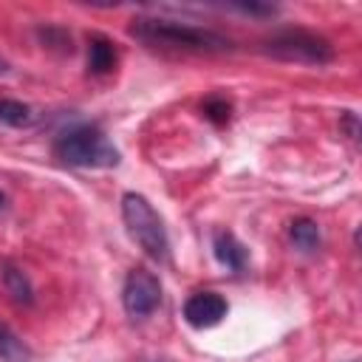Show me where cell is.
Wrapping results in <instances>:
<instances>
[{
  "label": "cell",
  "mask_w": 362,
  "mask_h": 362,
  "mask_svg": "<svg viewBox=\"0 0 362 362\" xmlns=\"http://www.w3.org/2000/svg\"><path fill=\"white\" fill-rule=\"evenodd\" d=\"M0 280H3L6 294H8L14 303L28 305V303L34 300V288H31L28 274H25L20 266H14L11 260H3V263H0Z\"/></svg>",
  "instance_id": "9c48e42d"
},
{
  "label": "cell",
  "mask_w": 362,
  "mask_h": 362,
  "mask_svg": "<svg viewBox=\"0 0 362 362\" xmlns=\"http://www.w3.org/2000/svg\"><path fill=\"white\" fill-rule=\"evenodd\" d=\"M212 255H215V260L221 263V266H226L229 272H243L246 269V260H249V252H246V246L232 235V232H226V229H221V232H215L212 235Z\"/></svg>",
  "instance_id": "52a82bcc"
},
{
  "label": "cell",
  "mask_w": 362,
  "mask_h": 362,
  "mask_svg": "<svg viewBox=\"0 0 362 362\" xmlns=\"http://www.w3.org/2000/svg\"><path fill=\"white\" fill-rule=\"evenodd\" d=\"M201 113H204L209 122H215V124H226L229 116H232V105H229L223 96H209V99L201 105Z\"/></svg>",
  "instance_id": "4fadbf2b"
},
{
  "label": "cell",
  "mask_w": 362,
  "mask_h": 362,
  "mask_svg": "<svg viewBox=\"0 0 362 362\" xmlns=\"http://www.w3.org/2000/svg\"><path fill=\"white\" fill-rule=\"evenodd\" d=\"M54 156L68 167H93V170L116 167L122 158L113 141L93 124H74L62 130L54 139Z\"/></svg>",
  "instance_id": "7a4b0ae2"
},
{
  "label": "cell",
  "mask_w": 362,
  "mask_h": 362,
  "mask_svg": "<svg viewBox=\"0 0 362 362\" xmlns=\"http://www.w3.org/2000/svg\"><path fill=\"white\" fill-rule=\"evenodd\" d=\"M6 74H8V65H6L3 59H0V76H6Z\"/></svg>",
  "instance_id": "5bb4252c"
},
{
  "label": "cell",
  "mask_w": 362,
  "mask_h": 362,
  "mask_svg": "<svg viewBox=\"0 0 362 362\" xmlns=\"http://www.w3.org/2000/svg\"><path fill=\"white\" fill-rule=\"evenodd\" d=\"M161 303V283L158 277L144 269V266H136L127 272L124 277V286H122V305L130 317H147L158 308Z\"/></svg>",
  "instance_id": "5b68a950"
},
{
  "label": "cell",
  "mask_w": 362,
  "mask_h": 362,
  "mask_svg": "<svg viewBox=\"0 0 362 362\" xmlns=\"http://www.w3.org/2000/svg\"><path fill=\"white\" fill-rule=\"evenodd\" d=\"M0 362H31V348L0 322Z\"/></svg>",
  "instance_id": "8fae6325"
},
{
  "label": "cell",
  "mask_w": 362,
  "mask_h": 362,
  "mask_svg": "<svg viewBox=\"0 0 362 362\" xmlns=\"http://www.w3.org/2000/svg\"><path fill=\"white\" fill-rule=\"evenodd\" d=\"M130 34L136 40H141L144 45H156V48H175V51H226L229 40L218 31L209 28H198L189 23H178V20H167V17H139L130 25Z\"/></svg>",
  "instance_id": "6da1fadb"
},
{
  "label": "cell",
  "mask_w": 362,
  "mask_h": 362,
  "mask_svg": "<svg viewBox=\"0 0 362 362\" xmlns=\"http://www.w3.org/2000/svg\"><path fill=\"white\" fill-rule=\"evenodd\" d=\"M34 113L28 105L23 102H14V99H0V122L11 124V127H23V124H31Z\"/></svg>",
  "instance_id": "7c38bea8"
},
{
  "label": "cell",
  "mask_w": 362,
  "mask_h": 362,
  "mask_svg": "<svg viewBox=\"0 0 362 362\" xmlns=\"http://www.w3.org/2000/svg\"><path fill=\"white\" fill-rule=\"evenodd\" d=\"M229 311V303L218 291H195L184 303V320L192 328H212L218 325Z\"/></svg>",
  "instance_id": "8992f818"
},
{
  "label": "cell",
  "mask_w": 362,
  "mask_h": 362,
  "mask_svg": "<svg viewBox=\"0 0 362 362\" xmlns=\"http://www.w3.org/2000/svg\"><path fill=\"white\" fill-rule=\"evenodd\" d=\"M263 51L274 59L305 62V65H328L334 59V45L325 37H317L303 28H288L263 42Z\"/></svg>",
  "instance_id": "277c9868"
},
{
  "label": "cell",
  "mask_w": 362,
  "mask_h": 362,
  "mask_svg": "<svg viewBox=\"0 0 362 362\" xmlns=\"http://www.w3.org/2000/svg\"><path fill=\"white\" fill-rule=\"evenodd\" d=\"M156 362H164V359H156Z\"/></svg>",
  "instance_id": "2e32d148"
},
{
  "label": "cell",
  "mask_w": 362,
  "mask_h": 362,
  "mask_svg": "<svg viewBox=\"0 0 362 362\" xmlns=\"http://www.w3.org/2000/svg\"><path fill=\"white\" fill-rule=\"evenodd\" d=\"M113 68H116V45L102 34H90L88 37V71L93 76H105Z\"/></svg>",
  "instance_id": "ba28073f"
},
{
  "label": "cell",
  "mask_w": 362,
  "mask_h": 362,
  "mask_svg": "<svg viewBox=\"0 0 362 362\" xmlns=\"http://www.w3.org/2000/svg\"><path fill=\"white\" fill-rule=\"evenodd\" d=\"M288 240H291L294 249H300L305 255L308 252H317L320 249V240H322L317 221H311V218H294L288 223Z\"/></svg>",
  "instance_id": "30bf717a"
},
{
  "label": "cell",
  "mask_w": 362,
  "mask_h": 362,
  "mask_svg": "<svg viewBox=\"0 0 362 362\" xmlns=\"http://www.w3.org/2000/svg\"><path fill=\"white\" fill-rule=\"evenodd\" d=\"M3 212H6V195L0 192V215H3Z\"/></svg>",
  "instance_id": "9a60e30c"
},
{
  "label": "cell",
  "mask_w": 362,
  "mask_h": 362,
  "mask_svg": "<svg viewBox=\"0 0 362 362\" xmlns=\"http://www.w3.org/2000/svg\"><path fill=\"white\" fill-rule=\"evenodd\" d=\"M122 221L127 226V235L141 246L147 257H153L156 263L170 260V238H167L164 221L144 195L139 192L122 195Z\"/></svg>",
  "instance_id": "3957f363"
}]
</instances>
